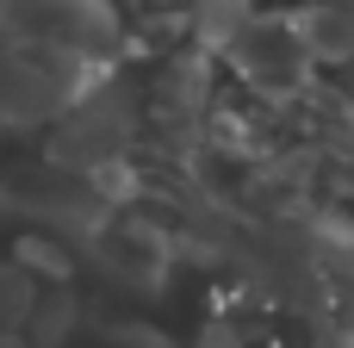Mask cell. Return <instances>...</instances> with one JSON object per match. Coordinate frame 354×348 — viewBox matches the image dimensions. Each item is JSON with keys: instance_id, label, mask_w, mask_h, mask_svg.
Instances as JSON below:
<instances>
[{"instance_id": "obj_1", "label": "cell", "mask_w": 354, "mask_h": 348, "mask_svg": "<svg viewBox=\"0 0 354 348\" xmlns=\"http://www.w3.org/2000/svg\"><path fill=\"white\" fill-rule=\"evenodd\" d=\"M131 131H137V118H131V93H124V87L93 93V100H81V106L50 131V162L68 168V174H87V168L124 156Z\"/></svg>"}, {"instance_id": "obj_2", "label": "cell", "mask_w": 354, "mask_h": 348, "mask_svg": "<svg viewBox=\"0 0 354 348\" xmlns=\"http://www.w3.org/2000/svg\"><path fill=\"white\" fill-rule=\"evenodd\" d=\"M100 268H112L118 280H131V286H162V274H168V237L156 230V224H118V230H106L100 237Z\"/></svg>"}, {"instance_id": "obj_3", "label": "cell", "mask_w": 354, "mask_h": 348, "mask_svg": "<svg viewBox=\"0 0 354 348\" xmlns=\"http://www.w3.org/2000/svg\"><path fill=\"white\" fill-rule=\"evenodd\" d=\"M12 268L19 274H31V280H68V243H56V237H44V230H25L19 243H12Z\"/></svg>"}, {"instance_id": "obj_6", "label": "cell", "mask_w": 354, "mask_h": 348, "mask_svg": "<svg viewBox=\"0 0 354 348\" xmlns=\"http://www.w3.org/2000/svg\"><path fill=\"white\" fill-rule=\"evenodd\" d=\"M31 305H37V280L19 274L12 262H0V330H25Z\"/></svg>"}, {"instance_id": "obj_5", "label": "cell", "mask_w": 354, "mask_h": 348, "mask_svg": "<svg viewBox=\"0 0 354 348\" xmlns=\"http://www.w3.org/2000/svg\"><path fill=\"white\" fill-rule=\"evenodd\" d=\"M199 44H236L249 31V0H193Z\"/></svg>"}, {"instance_id": "obj_8", "label": "cell", "mask_w": 354, "mask_h": 348, "mask_svg": "<svg viewBox=\"0 0 354 348\" xmlns=\"http://www.w3.org/2000/svg\"><path fill=\"white\" fill-rule=\"evenodd\" d=\"M0 348H25V342H12V336H6V330H0Z\"/></svg>"}, {"instance_id": "obj_4", "label": "cell", "mask_w": 354, "mask_h": 348, "mask_svg": "<svg viewBox=\"0 0 354 348\" xmlns=\"http://www.w3.org/2000/svg\"><path fill=\"white\" fill-rule=\"evenodd\" d=\"M81 305H75V293H37V305H31V318H25V330L37 336V348H62L75 336V318Z\"/></svg>"}, {"instance_id": "obj_7", "label": "cell", "mask_w": 354, "mask_h": 348, "mask_svg": "<svg viewBox=\"0 0 354 348\" xmlns=\"http://www.w3.org/2000/svg\"><path fill=\"white\" fill-rule=\"evenodd\" d=\"M112 348H174V342L143 330V324H112Z\"/></svg>"}]
</instances>
